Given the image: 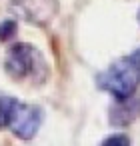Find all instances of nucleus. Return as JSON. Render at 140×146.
I'll use <instances>...</instances> for the list:
<instances>
[{
	"mask_svg": "<svg viewBox=\"0 0 140 146\" xmlns=\"http://www.w3.org/2000/svg\"><path fill=\"white\" fill-rule=\"evenodd\" d=\"M104 144H128V138L126 136H110L104 140Z\"/></svg>",
	"mask_w": 140,
	"mask_h": 146,
	"instance_id": "obj_7",
	"label": "nucleus"
},
{
	"mask_svg": "<svg viewBox=\"0 0 140 146\" xmlns=\"http://www.w3.org/2000/svg\"><path fill=\"white\" fill-rule=\"evenodd\" d=\"M138 114H140V98L132 94L126 100H118V104L110 112V122L114 126H126L134 118H138Z\"/></svg>",
	"mask_w": 140,
	"mask_h": 146,
	"instance_id": "obj_4",
	"label": "nucleus"
},
{
	"mask_svg": "<svg viewBox=\"0 0 140 146\" xmlns=\"http://www.w3.org/2000/svg\"><path fill=\"white\" fill-rule=\"evenodd\" d=\"M44 66L40 54L36 52V48L28 46V44H14L8 50L6 56V72L16 78V80H24L28 76H36L38 70Z\"/></svg>",
	"mask_w": 140,
	"mask_h": 146,
	"instance_id": "obj_2",
	"label": "nucleus"
},
{
	"mask_svg": "<svg viewBox=\"0 0 140 146\" xmlns=\"http://www.w3.org/2000/svg\"><path fill=\"white\" fill-rule=\"evenodd\" d=\"M16 104H18L16 98L0 94V128H6V126L10 124L12 114H14V110H16Z\"/></svg>",
	"mask_w": 140,
	"mask_h": 146,
	"instance_id": "obj_5",
	"label": "nucleus"
},
{
	"mask_svg": "<svg viewBox=\"0 0 140 146\" xmlns=\"http://www.w3.org/2000/svg\"><path fill=\"white\" fill-rule=\"evenodd\" d=\"M98 88L108 92L116 100L130 98L140 86V48L122 56L98 74Z\"/></svg>",
	"mask_w": 140,
	"mask_h": 146,
	"instance_id": "obj_1",
	"label": "nucleus"
},
{
	"mask_svg": "<svg viewBox=\"0 0 140 146\" xmlns=\"http://www.w3.org/2000/svg\"><path fill=\"white\" fill-rule=\"evenodd\" d=\"M138 22H140V12H138Z\"/></svg>",
	"mask_w": 140,
	"mask_h": 146,
	"instance_id": "obj_8",
	"label": "nucleus"
},
{
	"mask_svg": "<svg viewBox=\"0 0 140 146\" xmlns=\"http://www.w3.org/2000/svg\"><path fill=\"white\" fill-rule=\"evenodd\" d=\"M14 32H16V22L14 20H4L2 24H0V40L12 38Z\"/></svg>",
	"mask_w": 140,
	"mask_h": 146,
	"instance_id": "obj_6",
	"label": "nucleus"
},
{
	"mask_svg": "<svg viewBox=\"0 0 140 146\" xmlns=\"http://www.w3.org/2000/svg\"><path fill=\"white\" fill-rule=\"evenodd\" d=\"M40 122H42V110L38 106H32V104H22L18 102L16 104V110L12 114V120L8 124V128L22 140H30L38 128H40Z\"/></svg>",
	"mask_w": 140,
	"mask_h": 146,
	"instance_id": "obj_3",
	"label": "nucleus"
}]
</instances>
